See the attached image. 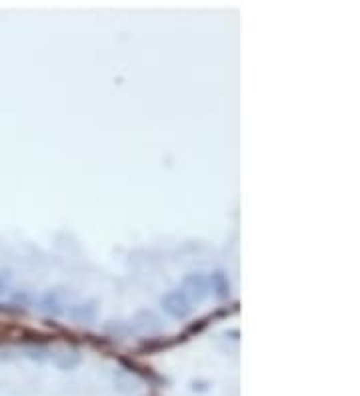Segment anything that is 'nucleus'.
Wrapping results in <instances>:
<instances>
[{"label":"nucleus","instance_id":"7ed1b4c3","mask_svg":"<svg viewBox=\"0 0 360 396\" xmlns=\"http://www.w3.org/2000/svg\"><path fill=\"white\" fill-rule=\"evenodd\" d=\"M208 282H210V292H214L218 298H227L231 294V282H229V278L222 270L212 272L208 276Z\"/></svg>","mask_w":360,"mask_h":396},{"label":"nucleus","instance_id":"f257e3e1","mask_svg":"<svg viewBox=\"0 0 360 396\" xmlns=\"http://www.w3.org/2000/svg\"><path fill=\"white\" fill-rule=\"evenodd\" d=\"M190 298L184 294V291H172L168 292L164 298H162V311L172 318H186L190 315L192 306H190Z\"/></svg>","mask_w":360,"mask_h":396},{"label":"nucleus","instance_id":"20e7f679","mask_svg":"<svg viewBox=\"0 0 360 396\" xmlns=\"http://www.w3.org/2000/svg\"><path fill=\"white\" fill-rule=\"evenodd\" d=\"M10 278H12L10 270H4V268H0V294L8 289V285H10Z\"/></svg>","mask_w":360,"mask_h":396},{"label":"nucleus","instance_id":"f03ea898","mask_svg":"<svg viewBox=\"0 0 360 396\" xmlns=\"http://www.w3.org/2000/svg\"><path fill=\"white\" fill-rule=\"evenodd\" d=\"M180 291H184V294L190 298V302L192 300H203L205 296L210 294V282H208V276H206L205 272H192V274H188L184 280H182V287H180Z\"/></svg>","mask_w":360,"mask_h":396}]
</instances>
